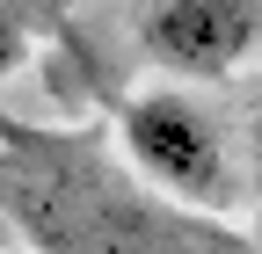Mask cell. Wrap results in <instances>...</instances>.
<instances>
[{
  "label": "cell",
  "mask_w": 262,
  "mask_h": 254,
  "mask_svg": "<svg viewBox=\"0 0 262 254\" xmlns=\"http://www.w3.org/2000/svg\"><path fill=\"white\" fill-rule=\"evenodd\" d=\"M124 153L175 211L196 218H219L233 204V167H226V145H219V123L189 102V94H139L124 109Z\"/></svg>",
  "instance_id": "cell-2"
},
{
  "label": "cell",
  "mask_w": 262,
  "mask_h": 254,
  "mask_svg": "<svg viewBox=\"0 0 262 254\" xmlns=\"http://www.w3.org/2000/svg\"><path fill=\"white\" fill-rule=\"evenodd\" d=\"M22 51H29V29H22V15H15V0H0V73L22 66Z\"/></svg>",
  "instance_id": "cell-4"
},
{
  "label": "cell",
  "mask_w": 262,
  "mask_h": 254,
  "mask_svg": "<svg viewBox=\"0 0 262 254\" xmlns=\"http://www.w3.org/2000/svg\"><path fill=\"white\" fill-rule=\"evenodd\" d=\"M248 174H255V196H262V109H255V131H248Z\"/></svg>",
  "instance_id": "cell-5"
},
{
  "label": "cell",
  "mask_w": 262,
  "mask_h": 254,
  "mask_svg": "<svg viewBox=\"0 0 262 254\" xmlns=\"http://www.w3.org/2000/svg\"><path fill=\"white\" fill-rule=\"evenodd\" d=\"M0 211L37 254H241L219 218L146 196L80 145H22V160L0 167Z\"/></svg>",
  "instance_id": "cell-1"
},
{
  "label": "cell",
  "mask_w": 262,
  "mask_h": 254,
  "mask_svg": "<svg viewBox=\"0 0 262 254\" xmlns=\"http://www.w3.org/2000/svg\"><path fill=\"white\" fill-rule=\"evenodd\" d=\"M262 37L255 0H153L139 22V44L153 66H168L182 80H219L233 73Z\"/></svg>",
  "instance_id": "cell-3"
}]
</instances>
